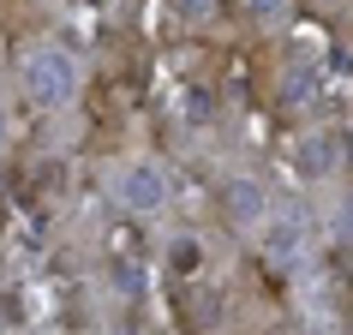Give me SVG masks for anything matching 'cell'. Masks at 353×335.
Returning <instances> with one entry per match:
<instances>
[{
  "instance_id": "obj_1",
  "label": "cell",
  "mask_w": 353,
  "mask_h": 335,
  "mask_svg": "<svg viewBox=\"0 0 353 335\" xmlns=\"http://www.w3.org/2000/svg\"><path fill=\"white\" fill-rule=\"evenodd\" d=\"M72 90H78V66L66 48H30L24 54V96L37 108H60Z\"/></svg>"
},
{
  "instance_id": "obj_2",
  "label": "cell",
  "mask_w": 353,
  "mask_h": 335,
  "mask_svg": "<svg viewBox=\"0 0 353 335\" xmlns=\"http://www.w3.org/2000/svg\"><path fill=\"white\" fill-rule=\"evenodd\" d=\"M216 204H222V222L228 227H263V222H270V198H263V186H258V180H245V174L222 180Z\"/></svg>"
},
{
  "instance_id": "obj_3",
  "label": "cell",
  "mask_w": 353,
  "mask_h": 335,
  "mask_svg": "<svg viewBox=\"0 0 353 335\" xmlns=\"http://www.w3.org/2000/svg\"><path fill=\"white\" fill-rule=\"evenodd\" d=\"M114 198H120L126 210H138V216H150V210H162L168 180H162L150 162H132V168H120V174H114Z\"/></svg>"
},
{
  "instance_id": "obj_4",
  "label": "cell",
  "mask_w": 353,
  "mask_h": 335,
  "mask_svg": "<svg viewBox=\"0 0 353 335\" xmlns=\"http://www.w3.org/2000/svg\"><path fill=\"white\" fill-rule=\"evenodd\" d=\"M299 252H305V227L299 222H263V258L276 263V270L299 263Z\"/></svg>"
},
{
  "instance_id": "obj_5",
  "label": "cell",
  "mask_w": 353,
  "mask_h": 335,
  "mask_svg": "<svg viewBox=\"0 0 353 335\" xmlns=\"http://www.w3.org/2000/svg\"><path fill=\"white\" fill-rule=\"evenodd\" d=\"M108 287H114V294H126V299H138V294H144V270H138V263H114Z\"/></svg>"
},
{
  "instance_id": "obj_6",
  "label": "cell",
  "mask_w": 353,
  "mask_h": 335,
  "mask_svg": "<svg viewBox=\"0 0 353 335\" xmlns=\"http://www.w3.org/2000/svg\"><path fill=\"white\" fill-rule=\"evenodd\" d=\"M299 156H305V168H335L341 162V144H335V138H305Z\"/></svg>"
},
{
  "instance_id": "obj_7",
  "label": "cell",
  "mask_w": 353,
  "mask_h": 335,
  "mask_svg": "<svg viewBox=\"0 0 353 335\" xmlns=\"http://www.w3.org/2000/svg\"><path fill=\"white\" fill-rule=\"evenodd\" d=\"M245 12H252L258 24H281L288 19V0H245Z\"/></svg>"
},
{
  "instance_id": "obj_8",
  "label": "cell",
  "mask_w": 353,
  "mask_h": 335,
  "mask_svg": "<svg viewBox=\"0 0 353 335\" xmlns=\"http://www.w3.org/2000/svg\"><path fill=\"white\" fill-rule=\"evenodd\" d=\"M168 263H180V270H192V263H198V240H186V234H180V240L168 245Z\"/></svg>"
},
{
  "instance_id": "obj_9",
  "label": "cell",
  "mask_w": 353,
  "mask_h": 335,
  "mask_svg": "<svg viewBox=\"0 0 353 335\" xmlns=\"http://www.w3.org/2000/svg\"><path fill=\"white\" fill-rule=\"evenodd\" d=\"M174 12H180V19H210V12H216V0H174Z\"/></svg>"
},
{
  "instance_id": "obj_10",
  "label": "cell",
  "mask_w": 353,
  "mask_h": 335,
  "mask_svg": "<svg viewBox=\"0 0 353 335\" xmlns=\"http://www.w3.org/2000/svg\"><path fill=\"white\" fill-rule=\"evenodd\" d=\"M0 144H6V108H0Z\"/></svg>"
},
{
  "instance_id": "obj_11",
  "label": "cell",
  "mask_w": 353,
  "mask_h": 335,
  "mask_svg": "<svg viewBox=\"0 0 353 335\" xmlns=\"http://www.w3.org/2000/svg\"><path fill=\"white\" fill-rule=\"evenodd\" d=\"M347 227H353V198H347Z\"/></svg>"
},
{
  "instance_id": "obj_12",
  "label": "cell",
  "mask_w": 353,
  "mask_h": 335,
  "mask_svg": "<svg viewBox=\"0 0 353 335\" xmlns=\"http://www.w3.org/2000/svg\"><path fill=\"white\" fill-rule=\"evenodd\" d=\"M317 6H335V0H317Z\"/></svg>"
}]
</instances>
